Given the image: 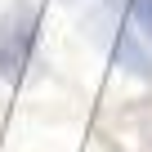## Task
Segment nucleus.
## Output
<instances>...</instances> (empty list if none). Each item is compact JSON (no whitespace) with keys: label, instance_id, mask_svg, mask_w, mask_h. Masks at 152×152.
<instances>
[{"label":"nucleus","instance_id":"2","mask_svg":"<svg viewBox=\"0 0 152 152\" xmlns=\"http://www.w3.org/2000/svg\"><path fill=\"white\" fill-rule=\"evenodd\" d=\"M112 58H116L125 72H134V76H152V54L143 49L139 31H130V23H121V27H116V40H112Z\"/></svg>","mask_w":152,"mask_h":152},{"label":"nucleus","instance_id":"3","mask_svg":"<svg viewBox=\"0 0 152 152\" xmlns=\"http://www.w3.org/2000/svg\"><path fill=\"white\" fill-rule=\"evenodd\" d=\"M125 18L139 27V36H152V0H130V5H125Z\"/></svg>","mask_w":152,"mask_h":152},{"label":"nucleus","instance_id":"1","mask_svg":"<svg viewBox=\"0 0 152 152\" xmlns=\"http://www.w3.org/2000/svg\"><path fill=\"white\" fill-rule=\"evenodd\" d=\"M31 49H36V9L27 0H18L0 18V76L5 81H18L27 58H31Z\"/></svg>","mask_w":152,"mask_h":152},{"label":"nucleus","instance_id":"4","mask_svg":"<svg viewBox=\"0 0 152 152\" xmlns=\"http://www.w3.org/2000/svg\"><path fill=\"white\" fill-rule=\"evenodd\" d=\"M125 5H130V0H103V9H107V14H125Z\"/></svg>","mask_w":152,"mask_h":152}]
</instances>
